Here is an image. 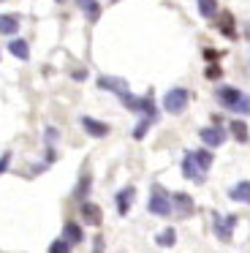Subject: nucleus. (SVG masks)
I'll return each instance as SVG.
<instances>
[{
	"label": "nucleus",
	"instance_id": "obj_20",
	"mask_svg": "<svg viewBox=\"0 0 250 253\" xmlns=\"http://www.w3.org/2000/svg\"><path fill=\"white\" fill-rule=\"evenodd\" d=\"M79 8H82V11H84L90 19H95V17H98V11H101L95 0H79Z\"/></svg>",
	"mask_w": 250,
	"mask_h": 253
},
{
	"label": "nucleus",
	"instance_id": "obj_12",
	"mask_svg": "<svg viewBox=\"0 0 250 253\" xmlns=\"http://www.w3.org/2000/svg\"><path fill=\"white\" fill-rule=\"evenodd\" d=\"M8 52H11L14 57H19V60H27V57H30V49H27V44H25L22 39H14V41H11V44H8Z\"/></svg>",
	"mask_w": 250,
	"mask_h": 253
},
{
	"label": "nucleus",
	"instance_id": "obj_24",
	"mask_svg": "<svg viewBox=\"0 0 250 253\" xmlns=\"http://www.w3.org/2000/svg\"><path fill=\"white\" fill-rule=\"evenodd\" d=\"M217 77H220V68H217V66L207 68V79H217Z\"/></svg>",
	"mask_w": 250,
	"mask_h": 253
},
{
	"label": "nucleus",
	"instance_id": "obj_23",
	"mask_svg": "<svg viewBox=\"0 0 250 253\" xmlns=\"http://www.w3.org/2000/svg\"><path fill=\"white\" fill-rule=\"evenodd\" d=\"M150 123H152V117H144V120H141L139 126H136L133 136H136V139H141V136H144V131H147V128H150Z\"/></svg>",
	"mask_w": 250,
	"mask_h": 253
},
{
	"label": "nucleus",
	"instance_id": "obj_8",
	"mask_svg": "<svg viewBox=\"0 0 250 253\" xmlns=\"http://www.w3.org/2000/svg\"><path fill=\"white\" fill-rule=\"evenodd\" d=\"M133 196H136V191L133 188H123V191L117 193V212L120 215H128V210H130V204H133Z\"/></svg>",
	"mask_w": 250,
	"mask_h": 253
},
{
	"label": "nucleus",
	"instance_id": "obj_3",
	"mask_svg": "<svg viewBox=\"0 0 250 253\" xmlns=\"http://www.w3.org/2000/svg\"><path fill=\"white\" fill-rule=\"evenodd\" d=\"M188 101H190L188 90H185V87H174V90H168V93L163 95V109H166L168 115H182L185 106H188Z\"/></svg>",
	"mask_w": 250,
	"mask_h": 253
},
{
	"label": "nucleus",
	"instance_id": "obj_26",
	"mask_svg": "<svg viewBox=\"0 0 250 253\" xmlns=\"http://www.w3.org/2000/svg\"><path fill=\"white\" fill-rule=\"evenodd\" d=\"M54 139H57V131H54V128H46V142H54Z\"/></svg>",
	"mask_w": 250,
	"mask_h": 253
},
{
	"label": "nucleus",
	"instance_id": "obj_17",
	"mask_svg": "<svg viewBox=\"0 0 250 253\" xmlns=\"http://www.w3.org/2000/svg\"><path fill=\"white\" fill-rule=\"evenodd\" d=\"M155 242H158L161 248H171L174 242H177V231H174V229H166V231H161V234L155 237Z\"/></svg>",
	"mask_w": 250,
	"mask_h": 253
},
{
	"label": "nucleus",
	"instance_id": "obj_9",
	"mask_svg": "<svg viewBox=\"0 0 250 253\" xmlns=\"http://www.w3.org/2000/svg\"><path fill=\"white\" fill-rule=\"evenodd\" d=\"M228 196L234 199V202H242V204H250V180H242L237 182V185L228 191Z\"/></svg>",
	"mask_w": 250,
	"mask_h": 253
},
{
	"label": "nucleus",
	"instance_id": "obj_7",
	"mask_svg": "<svg viewBox=\"0 0 250 253\" xmlns=\"http://www.w3.org/2000/svg\"><path fill=\"white\" fill-rule=\"evenodd\" d=\"M82 128H84L90 136H98V139L109 133V126H106V123H98V120H92V117H82Z\"/></svg>",
	"mask_w": 250,
	"mask_h": 253
},
{
	"label": "nucleus",
	"instance_id": "obj_10",
	"mask_svg": "<svg viewBox=\"0 0 250 253\" xmlns=\"http://www.w3.org/2000/svg\"><path fill=\"white\" fill-rule=\"evenodd\" d=\"M16 30H19V17L16 14H0V33L14 36Z\"/></svg>",
	"mask_w": 250,
	"mask_h": 253
},
{
	"label": "nucleus",
	"instance_id": "obj_13",
	"mask_svg": "<svg viewBox=\"0 0 250 253\" xmlns=\"http://www.w3.org/2000/svg\"><path fill=\"white\" fill-rule=\"evenodd\" d=\"M82 215H84L87 223H101V210H98L95 204H90V202L82 204Z\"/></svg>",
	"mask_w": 250,
	"mask_h": 253
},
{
	"label": "nucleus",
	"instance_id": "obj_6",
	"mask_svg": "<svg viewBox=\"0 0 250 253\" xmlns=\"http://www.w3.org/2000/svg\"><path fill=\"white\" fill-rule=\"evenodd\" d=\"M234 226H237V218H234V215H226L223 220L217 218L215 220V234L220 237L223 242H228V240H231V229H234Z\"/></svg>",
	"mask_w": 250,
	"mask_h": 253
},
{
	"label": "nucleus",
	"instance_id": "obj_5",
	"mask_svg": "<svg viewBox=\"0 0 250 253\" xmlns=\"http://www.w3.org/2000/svg\"><path fill=\"white\" fill-rule=\"evenodd\" d=\"M201 142L207 144V147H220L223 142H226V131L217 126H209V128H201Z\"/></svg>",
	"mask_w": 250,
	"mask_h": 253
},
{
	"label": "nucleus",
	"instance_id": "obj_4",
	"mask_svg": "<svg viewBox=\"0 0 250 253\" xmlns=\"http://www.w3.org/2000/svg\"><path fill=\"white\" fill-rule=\"evenodd\" d=\"M182 174L188 177V180H193V182H204L207 171L201 169V164L196 161V153H185V158H182Z\"/></svg>",
	"mask_w": 250,
	"mask_h": 253
},
{
	"label": "nucleus",
	"instance_id": "obj_1",
	"mask_svg": "<svg viewBox=\"0 0 250 253\" xmlns=\"http://www.w3.org/2000/svg\"><path fill=\"white\" fill-rule=\"evenodd\" d=\"M217 101H220L228 112L250 115V95H245L242 90H237V87H220L217 90Z\"/></svg>",
	"mask_w": 250,
	"mask_h": 253
},
{
	"label": "nucleus",
	"instance_id": "obj_18",
	"mask_svg": "<svg viewBox=\"0 0 250 253\" xmlns=\"http://www.w3.org/2000/svg\"><path fill=\"white\" fill-rule=\"evenodd\" d=\"M174 204L179 207V212H182V215L193 212V202H190V196H185V193H177V196H174Z\"/></svg>",
	"mask_w": 250,
	"mask_h": 253
},
{
	"label": "nucleus",
	"instance_id": "obj_2",
	"mask_svg": "<svg viewBox=\"0 0 250 253\" xmlns=\"http://www.w3.org/2000/svg\"><path fill=\"white\" fill-rule=\"evenodd\" d=\"M147 210H150L152 215H158V218H168V215L174 212V196H168L161 185H155L150 202H147Z\"/></svg>",
	"mask_w": 250,
	"mask_h": 253
},
{
	"label": "nucleus",
	"instance_id": "obj_14",
	"mask_svg": "<svg viewBox=\"0 0 250 253\" xmlns=\"http://www.w3.org/2000/svg\"><path fill=\"white\" fill-rule=\"evenodd\" d=\"M196 3H199V11H201V17H204V19H212V17H215L217 0H196Z\"/></svg>",
	"mask_w": 250,
	"mask_h": 253
},
{
	"label": "nucleus",
	"instance_id": "obj_16",
	"mask_svg": "<svg viewBox=\"0 0 250 253\" xmlns=\"http://www.w3.org/2000/svg\"><path fill=\"white\" fill-rule=\"evenodd\" d=\"M63 234H65V240H68L71 245L82 242V237H84V234H82V226H76V223H65V231H63Z\"/></svg>",
	"mask_w": 250,
	"mask_h": 253
},
{
	"label": "nucleus",
	"instance_id": "obj_27",
	"mask_svg": "<svg viewBox=\"0 0 250 253\" xmlns=\"http://www.w3.org/2000/svg\"><path fill=\"white\" fill-rule=\"evenodd\" d=\"M57 3H63V0H57Z\"/></svg>",
	"mask_w": 250,
	"mask_h": 253
},
{
	"label": "nucleus",
	"instance_id": "obj_15",
	"mask_svg": "<svg viewBox=\"0 0 250 253\" xmlns=\"http://www.w3.org/2000/svg\"><path fill=\"white\" fill-rule=\"evenodd\" d=\"M231 133H234V139H237V142H242V144L250 139V133H248V126H245L242 120H234V123H231Z\"/></svg>",
	"mask_w": 250,
	"mask_h": 253
},
{
	"label": "nucleus",
	"instance_id": "obj_25",
	"mask_svg": "<svg viewBox=\"0 0 250 253\" xmlns=\"http://www.w3.org/2000/svg\"><path fill=\"white\" fill-rule=\"evenodd\" d=\"M8 161H11V155L5 153V155H0V174H3L5 169H8Z\"/></svg>",
	"mask_w": 250,
	"mask_h": 253
},
{
	"label": "nucleus",
	"instance_id": "obj_21",
	"mask_svg": "<svg viewBox=\"0 0 250 253\" xmlns=\"http://www.w3.org/2000/svg\"><path fill=\"white\" fill-rule=\"evenodd\" d=\"M196 161H199V164H201V169H209V166H212V161H215V158H212V153H209V150H196Z\"/></svg>",
	"mask_w": 250,
	"mask_h": 253
},
{
	"label": "nucleus",
	"instance_id": "obj_19",
	"mask_svg": "<svg viewBox=\"0 0 250 253\" xmlns=\"http://www.w3.org/2000/svg\"><path fill=\"white\" fill-rule=\"evenodd\" d=\"M220 30H223V36H228V39H234V36H237V30H234V19H231V14H223V17H220Z\"/></svg>",
	"mask_w": 250,
	"mask_h": 253
},
{
	"label": "nucleus",
	"instance_id": "obj_11",
	"mask_svg": "<svg viewBox=\"0 0 250 253\" xmlns=\"http://www.w3.org/2000/svg\"><path fill=\"white\" fill-rule=\"evenodd\" d=\"M98 87H106V90H114L117 95H123L125 90H128V84L123 82V79H112V77H101L98 79Z\"/></svg>",
	"mask_w": 250,
	"mask_h": 253
},
{
	"label": "nucleus",
	"instance_id": "obj_22",
	"mask_svg": "<svg viewBox=\"0 0 250 253\" xmlns=\"http://www.w3.org/2000/svg\"><path fill=\"white\" fill-rule=\"evenodd\" d=\"M49 253H71V242L65 240V237L63 240H54L52 245H49Z\"/></svg>",
	"mask_w": 250,
	"mask_h": 253
}]
</instances>
